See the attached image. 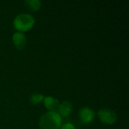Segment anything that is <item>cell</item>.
<instances>
[{"label": "cell", "instance_id": "obj_7", "mask_svg": "<svg viewBox=\"0 0 129 129\" xmlns=\"http://www.w3.org/2000/svg\"><path fill=\"white\" fill-rule=\"evenodd\" d=\"M59 115L63 117H67L68 116L70 115V113L73 111V106L72 104L70 101H65L62 102V104H60L58 110Z\"/></svg>", "mask_w": 129, "mask_h": 129}, {"label": "cell", "instance_id": "obj_10", "mask_svg": "<svg viewBox=\"0 0 129 129\" xmlns=\"http://www.w3.org/2000/svg\"><path fill=\"white\" fill-rule=\"evenodd\" d=\"M59 129H76L75 126L71 123H66L61 125Z\"/></svg>", "mask_w": 129, "mask_h": 129}, {"label": "cell", "instance_id": "obj_1", "mask_svg": "<svg viewBox=\"0 0 129 129\" xmlns=\"http://www.w3.org/2000/svg\"><path fill=\"white\" fill-rule=\"evenodd\" d=\"M62 124L61 116L55 112H48L39 119L41 129H59Z\"/></svg>", "mask_w": 129, "mask_h": 129}, {"label": "cell", "instance_id": "obj_5", "mask_svg": "<svg viewBox=\"0 0 129 129\" xmlns=\"http://www.w3.org/2000/svg\"><path fill=\"white\" fill-rule=\"evenodd\" d=\"M12 41H13L14 45L17 47V48L20 50L23 49L26 45V38L25 35L20 32L15 33L13 35Z\"/></svg>", "mask_w": 129, "mask_h": 129}, {"label": "cell", "instance_id": "obj_6", "mask_svg": "<svg viewBox=\"0 0 129 129\" xmlns=\"http://www.w3.org/2000/svg\"><path fill=\"white\" fill-rule=\"evenodd\" d=\"M44 104L45 107L49 110V112L57 113L60 106L59 101L53 97H47L44 98Z\"/></svg>", "mask_w": 129, "mask_h": 129}, {"label": "cell", "instance_id": "obj_2", "mask_svg": "<svg viewBox=\"0 0 129 129\" xmlns=\"http://www.w3.org/2000/svg\"><path fill=\"white\" fill-rule=\"evenodd\" d=\"M13 23L14 28L21 33L30 29L35 23V19L31 14H20L14 18Z\"/></svg>", "mask_w": 129, "mask_h": 129}, {"label": "cell", "instance_id": "obj_3", "mask_svg": "<svg viewBox=\"0 0 129 129\" xmlns=\"http://www.w3.org/2000/svg\"><path fill=\"white\" fill-rule=\"evenodd\" d=\"M98 117L101 122L108 125L114 124L117 120L116 113L107 108L100 110L98 112Z\"/></svg>", "mask_w": 129, "mask_h": 129}, {"label": "cell", "instance_id": "obj_8", "mask_svg": "<svg viewBox=\"0 0 129 129\" xmlns=\"http://www.w3.org/2000/svg\"><path fill=\"white\" fill-rule=\"evenodd\" d=\"M24 4L32 11H36L41 7V2L39 0H26L24 1Z\"/></svg>", "mask_w": 129, "mask_h": 129}, {"label": "cell", "instance_id": "obj_9", "mask_svg": "<svg viewBox=\"0 0 129 129\" xmlns=\"http://www.w3.org/2000/svg\"><path fill=\"white\" fill-rule=\"evenodd\" d=\"M44 98H45L42 94L36 93V94H33L30 96L29 101L33 105H36V104H40L42 101H44Z\"/></svg>", "mask_w": 129, "mask_h": 129}, {"label": "cell", "instance_id": "obj_4", "mask_svg": "<svg viewBox=\"0 0 129 129\" xmlns=\"http://www.w3.org/2000/svg\"><path fill=\"white\" fill-rule=\"evenodd\" d=\"M79 116L82 123L88 124L94 120V112L89 107H83L79 110Z\"/></svg>", "mask_w": 129, "mask_h": 129}]
</instances>
